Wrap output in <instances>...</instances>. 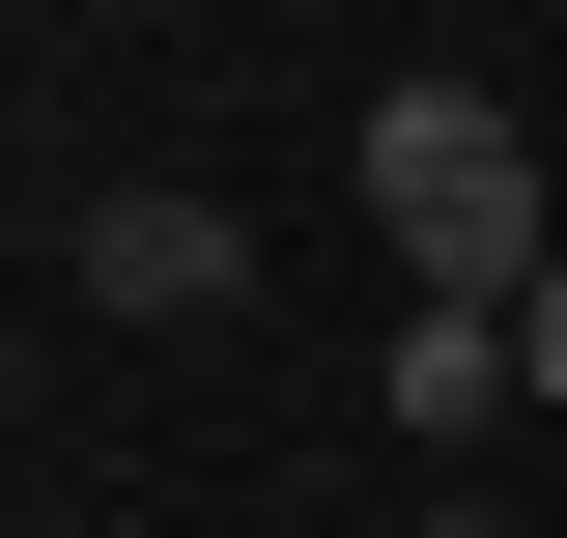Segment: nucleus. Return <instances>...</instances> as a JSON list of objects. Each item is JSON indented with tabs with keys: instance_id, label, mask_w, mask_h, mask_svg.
<instances>
[{
	"instance_id": "obj_1",
	"label": "nucleus",
	"mask_w": 567,
	"mask_h": 538,
	"mask_svg": "<svg viewBox=\"0 0 567 538\" xmlns=\"http://www.w3.org/2000/svg\"><path fill=\"white\" fill-rule=\"evenodd\" d=\"M369 227H398V312H539L567 283V199H539L511 85H369Z\"/></svg>"
},
{
	"instance_id": "obj_2",
	"label": "nucleus",
	"mask_w": 567,
	"mask_h": 538,
	"mask_svg": "<svg viewBox=\"0 0 567 538\" xmlns=\"http://www.w3.org/2000/svg\"><path fill=\"white\" fill-rule=\"evenodd\" d=\"M227 283H256V227H227V199H85V312H142V340H199Z\"/></svg>"
},
{
	"instance_id": "obj_3",
	"label": "nucleus",
	"mask_w": 567,
	"mask_h": 538,
	"mask_svg": "<svg viewBox=\"0 0 567 538\" xmlns=\"http://www.w3.org/2000/svg\"><path fill=\"white\" fill-rule=\"evenodd\" d=\"M539 369H511V312H398V454H454V425H511Z\"/></svg>"
},
{
	"instance_id": "obj_4",
	"label": "nucleus",
	"mask_w": 567,
	"mask_h": 538,
	"mask_svg": "<svg viewBox=\"0 0 567 538\" xmlns=\"http://www.w3.org/2000/svg\"><path fill=\"white\" fill-rule=\"evenodd\" d=\"M511 369H539V397H567V283H539V312H511Z\"/></svg>"
},
{
	"instance_id": "obj_5",
	"label": "nucleus",
	"mask_w": 567,
	"mask_h": 538,
	"mask_svg": "<svg viewBox=\"0 0 567 538\" xmlns=\"http://www.w3.org/2000/svg\"><path fill=\"white\" fill-rule=\"evenodd\" d=\"M369 538H425V510H369Z\"/></svg>"
}]
</instances>
